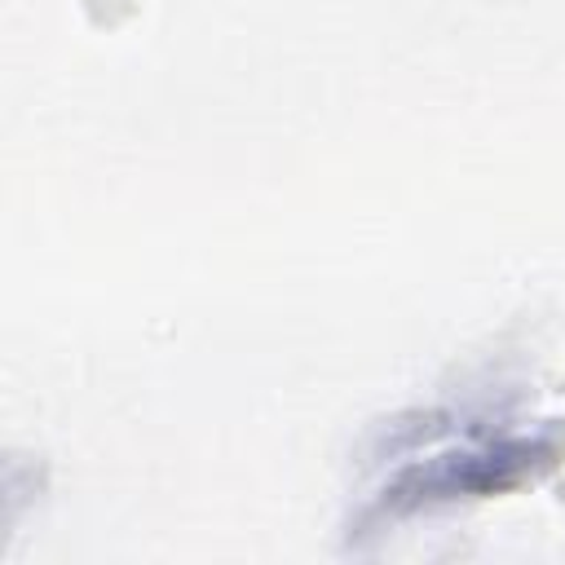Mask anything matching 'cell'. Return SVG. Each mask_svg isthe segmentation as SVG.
Listing matches in <instances>:
<instances>
[{"mask_svg": "<svg viewBox=\"0 0 565 565\" xmlns=\"http://www.w3.org/2000/svg\"><path fill=\"white\" fill-rule=\"evenodd\" d=\"M534 455H539V446H530V441L499 446L494 455H463V463H455V468H433L424 477H411L397 494H388V503L393 508H415V503H433V499L490 494V490H503V486L521 481Z\"/></svg>", "mask_w": 565, "mask_h": 565, "instance_id": "cell-1", "label": "cell"}]
</instances>
